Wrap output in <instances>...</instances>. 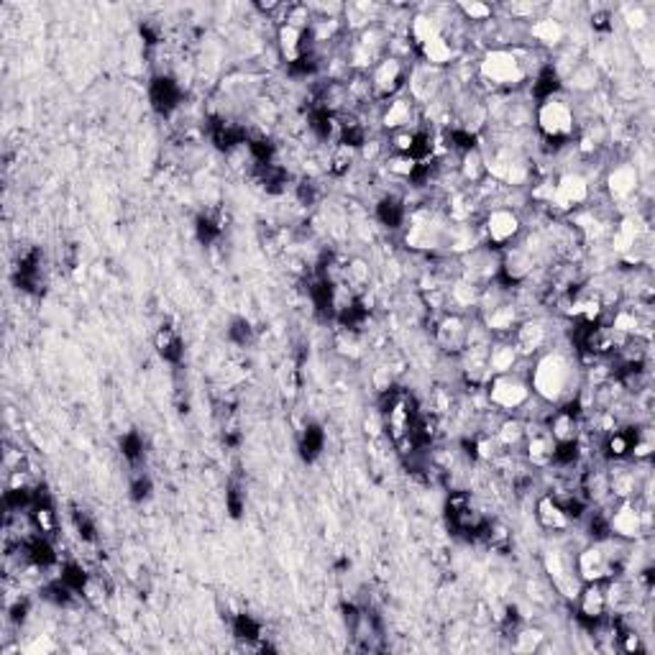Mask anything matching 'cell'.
<instances>
[{
	"label": "cell",
	"mask_w": 655,
	"mask_h": 655,
	"mask_svg": "<svg viewBox=\"0 0 655 655\" xmlns=\"http://www.w3.org/2000/svg\"><path fill=\"white\" fill-rule=\"evenodd\" d=\"M543 633L540 630H530V627H522V630H515V651H522V653H533L543 645Z\"/></svg>",
	"instance_id": "83f0119b"
},
{
	"label": "cell",
	"mask_w": 655,
	"mask_h": 655,
	"mask_svg": "<svg viewBox=\"0 0 655 655\" xmlns=\"http://www.w3.org/2000/svg\"><path fill=\"white\" fill-rule=\"evenodd\" d=\"M558 443L546 428V423H528V441L522 446V456L533 468H551L555 461Z\"/></svg>",
	"instance_id": "4fadbf2b"
},
{
	"label": "cell",
	"mask_w": 655,
	"mask_h": 655,
	"mask_svg": "<svg viewBox=\"0 0 655 655\" xmlns=\"http://www.w3.org/2000/svg\"><path fill=\"white\" fill-rule=\"evenodd\" d=\"M131 489H134V500H146L152 494V482L146 476H136V482H134Z\"/></svg>",
	"instance_id": "1f68e13d"
},
{
	"label": "cell",
	"mask_w": 655,
	"mask_h": 655,
	"mask_svg": "<svg viewBox=\"0 0 655 655\" xmlns=\"http://www.w3.org/2000/svg\"><path fill=\"white\" fill-rule=\"evenodd\" d=\"M359 159V152L351 149V146H344V144H336L333 152L328 156V172L336 174V177H344V174L351 172L354 162Z\"/></svg>",
	"instance_id": "484cf974"
},
{
	"label": "cell",
	"mask_w": 655,
	"mask_h": 655,
	"mask_svg": "<svg viewBox=\"0 0 655 655\" xmlns=\"http://www.w3.org/2000/svg\"><path fill=\"white\" fill-rule=\"evenodd\" d=\"M566 83H569L571 90H576V92H591V90L597 87V83H599V72H597V67H594L591 62H579V65L566 74Z\"/></svg>",
	"instance_id": "cb8c5ba5"
},
{
	"label": "cell",
	"mask_w": 655,
	"mask_h": 655,
	"mask_svg": "<svg viewBox=\"0 0 655 655\" xmlns=\"http://www.w3.org/2000/svg\"><path fill=\"white\" fill-rule=\"evenodd\" d=\"M380 123L384 131L395 134V131H407V128H420L423 126V113L420 105L415 103L407 92L397 95L392 100L381 105Z\"/></svg>",
	"instance_id": "30bf717a"
},
{
	"label": "cell",
	"mask_w": 655,
	"mask_h": 655,
	"mask_svg": "<svg viewBox=\"0 0 655 655\" xmlns=\"http://www.w3.org/2000/svg\"><path fill=\"white\" fill-rule=\"evenodd\" d=\"M510 338H512V344H515L522 359H533V356H540L546 351V345L551 341V330L537 318H522Z\"/></svg>",
	"instance_id": "5bb4252c"
},
{
	"label": "cell",
	"mask_w": 655,
	"mask_h": 655,
	"mask_svg": "<svg viewBox=\"0 0 655 655\" xmlns=\"http://www.w3.org/2000/svg\"><path fill=\"white\" fill-rule=\"evenodd\" d=\"M410 62L399 59V57H381L374 67L369 69V80H371V95L374 103H387L397 95H402L407 90V77H410Z\"/></svg>",
	"instance_id": "8992f818"
},
{
	"label": "cell",
	"mask_w": 655,
	"mask_h": 655,
	"mask_svg": "<svg viewBox=\"0 0 655 655\" xmlns=\"http://www.w3.org/2000/svg\"><path fill=\"white\" fill-rule=\"evenodd\" d=\"M494 438H497V443L502 446V450H507V453L522 450L525 441H528V420H522L518 415H507V417H502L500 425L494 428Z\"/></svg>",
	"instance_id": "d6986e66"
},
{
	"label": "cell",
	"mask_w": 655,
	"mask_h": 655,
	"mask_svg": "<svg viewBox=\"0 0 655 655\" xmlns=\"http://www.w3.org/2000/svg\"><path fill=\"white\" fill-rule=\"evenodd\" d=\"M589 197H591V185L587 177L579 172H563L553 179V197L548 210L558 215H569L587 205Z\"/></svg>",
	"instance_id": "9c48e42d"
},
{
	"label": "cell",
	"mask_w": 655,
	"mask_h": 655,
	"mask_svg": "<svg viewBox=\"0 0 655 655\" xmlns=\"http://www.w3.org/2000/svg\"><path fill=\"white\" fill-rule=\"evenodd\" d=\"M231 338H233L239 345L249 344V341H251V328H249V323H246V320H239L236 326L231 328Z\"/></svg>",
	"instance_id": "4dcf8cb0"
},
{
	"label": "cell",
	"mask_w": 655,
	"mask_h": 655,
	"mask_svg": "<svg viewBox=\"0 0 655 655\" xmlns=\"http://www.w3.org/2000/svg\"><path fill=\"white\" fill-rule=\"evenodd\" d=\"M530 371H510V374H497L486 381L484 395L489 407H494L497 413L515 415L525 410L533 402V387H530Z\"/></svg>",
	"instance_id": "3957f363"
},
{
	"label": "cell",
	"mask_w": 655,
	"mask_h": 655,
	"mask_svg": "<svg viewBox=\"0 0 655 655\" xmlns=\"http://www.w3.org/2000/svg\"><path fill=\"white\" fill-rule=\"evenodd\" d=\"M520 233H522V218H520L518 210L512 207H494L484 215L482 221V236L484 243L489 249H507L518 241Z\"/></svg>",
	"instance_id": "ba28073f"
},
{
	"label": "cell",
	"mask_w": 655,
	"mask_h": 655,
	"mask_svg": "<svg viewBox=\"0 0 655 655\" xmlns=\"http://www.w3.org/2000/svg\"><path fill=\"white\" fill-rule=\"evenodd\" d=\"M154 344H156V351H159V356H162L164 362L174 363L182 359V336H179V330H177V328H172V326L159 328Z\"/></svg>",
	"instance_id": "7402d4cb"
},
{
	"label": "cell",
	"mask_w": 655,
	"mask_h": 655,
	"mask_svg": "<svg viewBox=\"0 0 655 655\" xmlns=\"http://www.w3.org/2000/svg\"><path fill=\"white\" fill-rule=\"evenodd\" d=\"M456 13H461L466 23H489L494 18V8L486 3H458Z\"/></svg>",
	"instance_id": "4316f807"
},
{
	"label": "cell",
	"mask_w": 655,
	"mask_h": 655,
	"mask_svg": "<svg viewBox=\"0 0 655 655\" xmlns=\"http://www.w3.org/2000/svg\"><path fill=\"white\" fill-rule=\"evenodd\" d=\"M533 57L530 49L520 47H494L486 49L476 62V77L492 87V92H515L525 85L533 74L528 59Z\"/></svg>",
	"instance_id": "7a4b0ae2"
},
{
	"label": "cell",
	"mask_w": 655,
	"mask_h": 655,
	"mask_svg": "<svg viewBox=\"0 0 655 655\" xmlns=\"http://www.w3.org/2000/svg\"><path fill=\"white\" fill-rule=\"evenodd\" d=\"M152 103L164 116L174 113L179 108V103H182V87H179V83L174 77H170V74L156 77L154 85H152Z\"/></svg>",
	"instance_id": "ffe728a7"
},
{
	"label": "cell",
	"mask_w": 655,
	"mask_h": 655,
	"mask_svg": "<svg viewBox=\"0 0 655 655\" xmlns=\"http://www.w3.org/2000/svg\"><path fill=\"white\" fill-rule=\"evenodd\" d=\"M627 26L635 29V31H640V29L648 26V13L642 11V5H635V8L627 11Z\"/></svg>",
	"instance_id": "f546056e"
},
{
	"label": "cell",
	"mask_w": 655,
	"mask_h": 655,
	"mask_svg": "<svg viewBox=\"0 0 655 655\" xmlns=\"http://www.w3.org/2000/svg\"><path fill=\"white\" fill-rule=\"evenodd\" d=\"M535 126H537L540 136L546 138L548 144H555V146H566V144H571V138L579 134L576 110L561 95H553L548 100L537 103V108H535Z\"/></svg>",
	"instance_id": "277c9868"
},
{
	"label": "cell",
	"mask_w": 655,
	"mask_h": 655,
	"mask_svg": "<svg viewBox=\"0 0 655 655\" xmlns=\"http://www.w3.org/2000/svg\"><path fill=\"white\" fill-rule=\"evenodd\" d=\"M528 380L533 387V395L551 407L573 399L584 384L579 362L563 351H546L543 356H537Z\"/></svg>",
	"instance_id": "6da1fadb"
},
{
	"label": "cell",
	"mask_w": 655,
	"mask_h": 655,
	"mask_svg": "<svg viewBox=\"0 0 655 655\" xmlns=\"http://www.w3.org/2000/svg\"><path fill=\"white\" fill-rule=\"evenodd\" d=\"M377 218H380L381 225H387V228H399V225L407 221V207H405V203H402L399 197L387 195L380 205H377Z\"/></svg>",
	"instance_id": "d4e9b609"
},
{
	"label": "cell",
	"mask_w": 655,
	"mask_h": 655,
	"mask_svg": "<svg viewBox=\"0 0 655 655\" xmlns=\"http://www.w3.org/2000/svg\"><path fill=\"white\" fill-rule=\"evenodd\" d=\"M535 520L543 530L548 533H561V530H569L571 518L563 512V507L558 504V500L553 497L551 492H546L540 500L535 502Z\"/></svg>",
	"instance_id": "ac0fdd59"
},
{
	"label": "cell",
	"mask_w": 655,
	"mask_h": 655,
	"mask_svg": "<svg viewBox=\"0 0 655 655\" xmlns=\"http://www.w3.org/2000/svg\"><path fill=\"white\" fill-rule=\"evenodd\" d=\"M573 599H576V609H579V620L587 622L589 627L607 620V615H609L607 581H584Z\"/></svg>",
	"instance_id": "7c38bea8"
},
{
	"label": "cell",
	"mask_w": 655,
	"mask_h": 655,
	"mask_svg": "<svg viewBox=\"0 0 655 655\" xmlns=\"http://www.w3.org/2000/svg\"><path fill=\"white\" fill-rule=\"evenodd\" d=\"M479 537L486 543V548H492V551L504 553L512 546V530L504 522H500V520H486V525H484Z\"/></svg>",
	"instance_id": "603a6c76"
},
{
	"label": "cell",
	"mask_w": 655,
	"mask_h": 655,
	"mask_svg": "<svg viewBox=\"0 0 655 655\" xmlns=\"http://www.w3.org/2000/svg\"><path fill=\"white\" fill-rule=\"evenodd\" d=\"M607 522L612 537H620L624 543L638 540L651 530V504H642L640 500H617L612 512H607Z\"/></svg>",
	"instance_id": "52a82bcc"
},
{
	"label": "cell",
	"mask_w": 655,
	"mask_h": 655,
	"mask_svg": "<svg viewBox=\"0 0 655 655\" xmlns=\"http://www.w3.org/2000/svg\"><path fill=\"white\" fill-rule=\"evenodd\" d=\"M528 362L520 356V351L512 344V338H494L489 345V374L497 377V374H510L515 371L520 363Z\"/></svg>",
	"instance_id": "e0dca14e"
},
{
	"label": "cell",
	"mask_w": 655,
	"mask_h": 655,
	"mask_svg": "<svg viewBox=\"0 0 655 655\" xmlns=\"http://www.w3.org/2000/svg\"><path fill=\"white\" fill-rule=\"evenodd\" d=\"M458 177H461V182H466L468 188L482 185L484 179L489 177V172H486V156H484L479 146L471 149V152L458 154Z\"/></svg>",
	"instance_id": "44dd1931"
},
{
	"label": "cell",
	"mask_w": 655,
	"mask_h": 655,
	"mask_svg": "<svg viewBox=\"0 0 655 655\" xmlns=\"http://www.w3.org/2000/svg\"><path fill=\"white\" fill-rule=\"evenodd\" d=\"M576 576L579 581H607L624 569V553H617V537L591 543L576 555Z\"/></svg>",
	"instance_id": "5b68a950"
},
{
	"label": "cell",
	"mask_w": 655,
	"mask_h": 655,
	"mask_svg": "<svg viewBox=\"0 0 655 655\" xmlns=\"http://www.w3.org/2000/svg\"><path fill=\"white\" fill-rule=\"evenodd\" d=\"M528 39L533 41L535 47H543V49H555L566 41V26L563 21H558L555 16L535 18L533 23H528Z\"/></svg>",
	"instance_id": "2e32d148"
},
{
	"label": "cell",
	"mask_w": 655,
	"mask_h": 655,
	"mask_svg": "<svg viewBox=\"0 0 655 655\" xmlns=\"http://www.w3.org/2000/svg\"><path fill=\"white\" fill-rule=\"evenodd\" d=\"M468 328H471V323L466 320V315L443 312L435 323V330H432L435 345L449 356H461V351L468 345Z\"/></svg>",
	"instance_id": "8fae6325"
},
{
	"label": "cell",
	"mask_w": 655,
	"mask_h": 655,
	"mask_svg": "<svg viewBox=\"0 0 655 655\" xmlns=\"http://www.w3.org/2000/svg\"><path fill=\"white\" fill-rule=\"evenodd\" d=\"M640 188V174L635 164L630 162H622V164H615L607 177H604V190L609 195L612 203H624L630 200Z\"/></svg>",
	"instance_id": "9a60e30c"
},
{
	"label": "cell",
	"mask_w": 655,
	"mask_h": 655,
	"mask_svg": "<svg viewBox=\"0 0 655 655\" xmlns=\"http://www.w3.org/2000/svg\"><path fill=\"white\" fill-rule=\"evenodd\" d=\"M320 450H323V431L315 428V425L305 428V432H302V456L308 461H315L320 456Z\"/></svg>",
	"instance_id": "f1b7e54d"
}]
</instances>
